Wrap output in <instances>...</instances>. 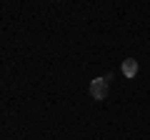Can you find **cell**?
<instances>
[{
	"label": "cell",
	"mask_w": 150,
	"mask_h": 140,
	"mask_svg": "<svg viewBox=\"0 0 150 140\" xmlns=\"http://www.w3.org/2000/svg\"><path fill=\"white\" fill-rule=\"evenodd\" d=\"M103 80H105V83H110V80H115V75H112V73H105V75H103Z\"/></svg>",
	"instance_id": "cell-3"
},
{
	"label": "cell",
	"mask_w": 150,
	"mask_h": 140,
	"mask_svg": "<svg viewBox=\"0 0 150 140\" xmlns=\"http://www.w3.org/2000/svg\"><path fill=\"white\" fill-rule=\"evenodd\" d=\"M135 73H138V60H135V58L123 60V75L125 78H135Z\"/></svg>",
	"instance_id": "cell-2"
},
{
	"label": "cell",
	"mask_w": 150,
	"mask_h": 140,
	"mask_svg": "<svg viewBox=\"0 0 150 140\" xmlns=\"http://www.w3.org/2000/svg\"><path fill=\"white\" fill-rule=\"evenodd\" d=\"M108 93H110V85H108L103 78H95V80L90 83V95L95 98V100H105Z\"/></svg>",
	"instance_id": "cell-1"
}]
</instances>
